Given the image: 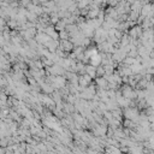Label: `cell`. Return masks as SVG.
<instances>
[{
    "label": "cell",
    "mask_w": 154,
    "mask_h": 154,
    "mask_svg": "<svg viewBox=\"0 0 154 154\" xmlns=\"http://www.w3.org/2000/svg\"><path fill=\"white\" fill-rule=\"evenodd\" d=\"M63 46H64V49L65 51H70L71 47H72V45L70 42H67V41H63Z\"/></svg>",
    "instance_id": "cell-1"
}]
</instances>
